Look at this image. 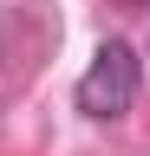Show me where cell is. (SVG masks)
<instances>
[{
    "label": "cell",
    "instance_id": "1",
    "mask_svg": "<svg viewBox=\"0 0 150 156\" xmlns=\"http://www.w3.org/2000/svg\"><path fill=\"white\" fill-rule=\"evenodd\" d=\"M130 98H137V52H130L124 39H104L98 58H91L85 78H79V111L98 117V124H111V117L130 111Z\"/></svg>",
    "mask_w": 150,
    "mask_h": 156
}]
</instances>
